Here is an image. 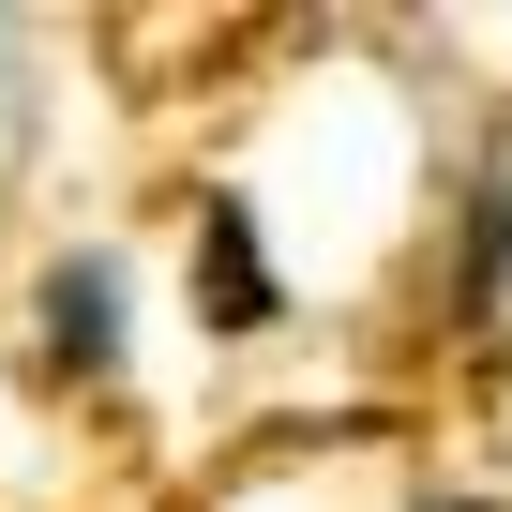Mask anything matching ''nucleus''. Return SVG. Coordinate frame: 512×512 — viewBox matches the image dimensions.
Listing matches in <instances>:
<instances>
[{
  "label": "nucleus",
  "mask_w": 512,
  "mask_h": 512,
  "mask_svg": "<svg viewBox=\"0 0 512 512\" xmlns=\"http://www.w3.org/2000/svg\"><path fill=\"white\" fill-rule=\"evenodd\" d=\"M196 302H211V332H256V317H272V256L241 241V211H226V196L196 211Z\"/></svg>",
  "instance_id": "obj_1"
},
{
  "label": "nucleus",
  "mask_w": 512,
  "mask_h": 512,
  "mask_svg": "<svg viewBox=\"0 0 512 512\" xmlns=\"http://www.w3.org/2000/svg\"><path fill=\"white\" fill-rule=\"evenodd\" d=\"M512 287V181H482V226H467V317H497Z\"/></svg>",
  "instance_id": "obj_2"
},
{
  "label": "nucleus",
  "mask_w": 512,
  "mask_h": 512,
  "mask_svg": "<svg viewBox=\"0 0 512 512\" xmlns=\"http://www.w3.org/2000/svg\"><path fill=\"white\" fill-rule=\"evenodd\" d=\"M46 317H61V362H106V347H121V332H106V272H91V256L46 287Z\"/></svg>",
  "instance_id": "obj_3"
}]
</instances>
